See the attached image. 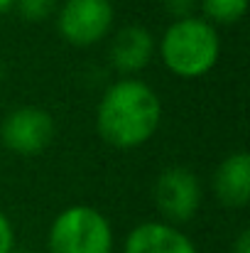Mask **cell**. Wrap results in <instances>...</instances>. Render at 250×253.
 <instances>
[{
  "label": "cell",
  "instance_id": "cell-1",
  "mask_svg": "<svg viewBox=\"0 0 250 253\" xmlns=\"http://www.w3.org/2000/svg\"><path fill=\"white\" fill-rule=\"evenodd\" d=\"M162 103L152 86L140 79H120L110 84L96 108L98 135L118 150L145 145L160 128Z\"/></svg>",
  "mask_w": 250,
  "mask_h": 253
},
{
  "label": "cell",
  "instance_id": "cell-2",
  "mask_svg": "<svg viewBox=\"0 0 250 253\" xmlns=\"http://www.w3.org/2000/svg\"><path fill=\"white\" fill-rule=\"evenodd\" d=\"M157 47L172 74L181 79H199L216 67L221 54V37L211 22L191 15L184 20H172Z\"/></svg>",
  "mask_w": 250,
  "mask_h": 253
},
{
  "label": "cell",
  "instance_id": "cell-3",
  "mask_svg": "<svg viewBox=\"0 0 250 253\" xmlns=\"http://www.w3.org/2000/svg\"><path fill=\"white\" fill-rule=\"evenodd\" d=\"M49 253H113V226L93 207L64 209L49 226Z\"/></svg>",
  "mask_w": 250,
  "mask_h": 253
},
{
  "label": "cell",
  "instance_id": "cell-4",
  "mask_svg": "<svg viewBox=\"0 0 250 253\" xmlns=\"http://www.w3.org/2000/svg\"><path fill=\"white\" fill-rule=\"evenodd\" d=\"M155 207L162 214L165 224H186L196 216L201 207V182L186 168H167L160 172L152 187Z\"/></svg>",
  "mask_w": 250,
  "mask_h": 253
},
{
  "label": "cell",
  "instance_id": "cell-5",
  "mask_svg": "<svg viewBox=\"0 0 250 253\" xmlns=\"http://www.w3.org/2000/svg\"><path fill=\"white\" fill-rule=\"evenodd\" d=\"M113 15L110 0H64L57 10V27L69 44L91 47L110 32Z\"/></svg>",
  "mask_w": 250,
  "mask_h": 253
},
{
  "label": "cell",
  "instance_id": "cell-6",
  "mask_svg": "<svg viewBox=\"0 0 250 253\" xmlns=\"http://www.w3.org/2000/svg\"><path fill=\"white\" fill-rule=\"evenodd\" d=\"M54 138V118L37 106H22L10 111L0 123V140L10 153L37 155Z\"/></svg>",
  "mask_w": 250,
  "mask_h": 253
},
{
  "label": "cell",
  "instance_id": "cell-7",
  "mask_svg": "<svg viewBox=\"0 0 250 253\" xmlns=\"http://www.w3.org/2000/svg\"><path fill=\"white\" fill-rule=\"evenodd\" d=\"M157 42L152 32L143 25H125L115 32L110 44V64L120 74L143 72L155 57Z\"/></svg>",
  "mask_w": 250,
  "mask_h": 253
},
{
  "label": "cell",
  "instance_id": "cell-8",
  "mask_svg": "<svg viewBox=\"0 0 250 253\" xmlns=\"http://www.w3.org/2000/svg\"><path fill=\"white\" fill-rule=\"evenodd\" d=\"M123 253H199L194 241L165 221L138 224L123 244Z\"/></svg>",
  "mask_w": 250,
  "mask_h": 253
},
{
  "label": "cell",
  "instance_id": "cell-9",
  "mask_svg": "<svg viewBox=\"0 0 250 253\" xmlns=\"http://www.w3.org/2000/svg\"><path fill=\"white\" fill-rule=\"evenodd\" d=\"M214 192L223 207L243 209L250 199V155L246 150L231 153L216 168Z\"/></svg>",
  "mask_w": 250,
  "mask_h": 253
},
{
  "label": "cell",
  "instance_id": "cell-10",
  "mask_svg": "<svg viewBox=\"0 0 250 253\" xmlns=\"http://www.w3.org/2000/svg\"><path fill=\"white\" fill-rule=\"evenodd\" d=\"M199 7L204 12V20L216 25H236L246 10L248 0H199Z\"/></svg>",
  "mask_w": 250,
  "mask_h": 253
},
{
  "label": "cell",
  "instance_id": "cell-11",
  "mask_svg": "<svg viewBox=\"0 0 250 253\" xmlns=\"http://www.w3.org/2000/svg\"><path fill=\"white\" fill-rule=\"evenodd\" d=\"M17 12L30 22H42L59 10V0H15Z\"/></svg>",
  "mask_w": 250,
  "mask_h": 253
},
{
  "label": "cell",
  "instance_id": "cell-12",
  "mask_svg": "<svg viewBox=\"0 0 250 253\" xmlns=\"http://www.w3.org/2000/svg\"><path fill=\"white\" fill-rule=\"evenodd\" d=\"M167 15H172L174 20H184V17H191L194 10L199 7V0H162Z\"/></svg>",
  "mask_w": 250,
  "mask_h": 253
},
{
  "label": "cell",
  "instance_id": "cell-13",
  "mask_svg": "<svg viewBox=\"0 0 250 253\" xmlns=\"http://www.w3.org/2000/svg\"><path fill=\"white\" fill-rule=\"evenodd\" d=\"M12 251H15V229H12L10 219L0 211V253Z\"/></svg>",
  "mask_w": 250,
  "mask_h": 253
},
{
  "label": "cell",
  "instance_id": "cell-14",
  "mask_svg": "<svg viewBox=\"0 0 250 253\" xmlns=\"http://www.w3.org/2000/svg\"><path fill=\"white\" fill-rule=\"evenodd\" d=\"M231 253H250V231L248 229H243V231L236 236V241H233V246H231Z\"/></svg>",
  "mask_w": 250,
  "mask_h": 253
},
{
  "label": "cell",
  "instance_id": "cell-15",
  "mask_svg": "<svg viewBox=\"0 0 250 253\" xmlns=\"http://www.w3.org/2000/svg\"><path fill=\"white\" fill-rule=\"evenodd\" d=\"M12 7H15V0H0V15L7 12V10H12Z\"/></svg>",
  "mask_w": 250,
  "mask_h": 253
},
{
  "label": "cell",
  "instance_id": "cell-16",
  "mask_svg": "<svg viewBox=\"0 0 250 253\" xmlns=\"http://www.w3.org/2000/svg\"><path fill=\"white\" fill-rule=\"evenodd\" d=\"M0 82H2V67H0Z\"/></svg>",
  "mask_w": 250,
  "mask_h": 253
},
{
  "label": "cell",
  "instance_id": "cell-17",
  "mask_svg": "<svg viewBox=\"0 0 250 253\" xmlns=\"http://www.w3.org/2000/svg\"><path fill=\"white\" fill-rule=\"evenodd\" d=\"M12 253H30V251H12Z\"/></svg>",
  "mask_w": 250,
  "mask_h": 253
}]
</instances>
